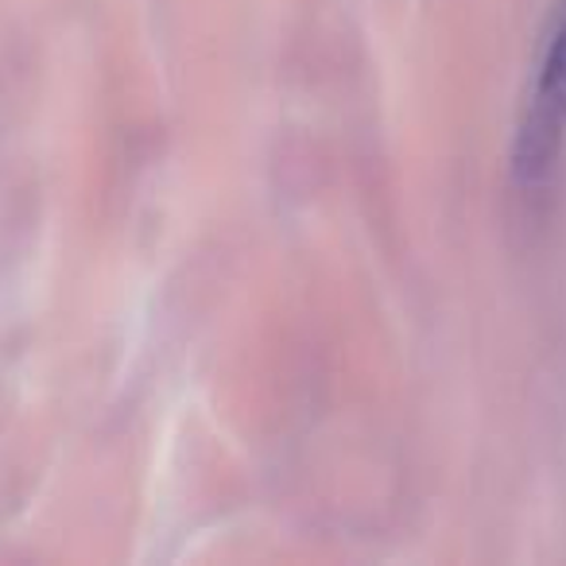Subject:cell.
I'll list each match as a JSON object with an SVG mask.
<instances>
[{"label":"cell","mask_w":566,"mask_h":566,"mask_svg":"<svg viewBox=\"0 0 566 566\" xmlns=\"http://www.w3.org/2000/svg\"><path fill=\"white\" fill-rule=\"evenodd\" d=\"M535 102L547 105L551 113L566 120V20L551 40L547 55H543L539 86H535Z\"/></svg>","instance_id":"7a4b0ae2"},{"label":"cell","mask_w":566,"mask_h":566,"mask_svg":"<svg viewBox=\"0 0 566 566\" xmlns=\"http://www.w3.org/2000/svg\"><path fill=\"white\" fill-rule=\"evenodd\" d=\"M563 128L566 120L558 113L532 102V109H527L524 125L516 133V148H512V175H516V182L524 190H539L555 175L558 151H563Z\"/></svg>","instance_id":"6da1fadb"}]
</instances>
